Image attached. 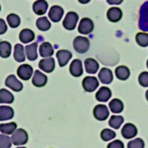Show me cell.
<instances>
[{"mask_svg":"<svg viewBox=\"0 0 148 148\" xmlns=\"http://www.w3.org/2000/svg\"><path fill=\"white\" fill-rule=\"evenodd\" d=\"M74 50L80 54L85 53L90 48V41L88 38L84 36H76L73 42Z\"/></svg>","mask_w":148,"mask_h":148,"instance_id":"cell-1","label":"cell"},{"mask_svg":"<svg viewBox=\"0 0 148 148\" xmlns=\"http://www.w3.org/2000/svg\"><path fill=\"white\" fill-rule=\"evenodd\" d=\"M11 141L12 143L16 146L26 145L28 141V136H27V132L22 128L17 129L12 134Z\"/></svg>","mask_w":148,"mask_h":148,"instance_id":"cell-2","label":"cell"},{"mask_svg":"<svg viewBox=\"0 0 148 148\" xmlns=\"http://www.w3.org/2000/svg\"><path fill=\"white\" fill-rule=\"evenodd\" d=\"M79 21V15L73 11L68 12L62 22L63 27L67 30H73Z\"/></svg>","mask_w":148,"mask_h":148,"instance_id":"cell-3","label":"cell"},{"mask_svg":"<svg viewBox=\"0 0 148 148\" xmlns=\"http://www.w3.org/2000/svg\"><path fill=\"white\" fill-rule=\"evenodd\" d=\"M93 29H94V24L90 18L86 17V18H82L80 20L79 27H78V31L80 34L88 35L92 33Z\"/></svg>","mask_w":148,"mask_h":148,"instance_id":"cell-4","label":"cell"},{"mask_svg":"<svg viewBox=\"0 0 148 148\" xmlns=\"http://www.w3.org/2000/svg\"><path fill=\"white\" fill-rule=\"evenodd\" d=\"M93 116L98 121H105L110 116L108 107L104 104H98L93 109Z\"/></svg>","mask_w":148,"mask_h":148,"instance_id":"cell-5","label":"cell"},{"mask_svg":"<svg viewBox=\"0 0 148 148\" xmlns=\"http://www.w3.org/2000/svg\"><path fill=\"white\" fill-rule=\"evenodd\" d=\"M99 81L95 76H86L82 80V87L86 92H93L99 87Z\"/></svg>","mask_w":148,"mask_h":148,"instance_id":"cell-6","label":"cell"},{"mask_svg":"<svg viewBox=\"0 0 148 148\" xmlns=\"http://www.w3.org/2000/svg\"><path fill=\"white\" fill-rule=\"evenodd\" d=\"M34 72L33 67L27 64H21L17 69V75L22 80L27 81L31 78Z\"/></svg>","mask_w":148,"mask_h":148,"instance_id":"cell-7","label":"cell"},{"mask_svg":"<svg viewBox=\"0 0 148 148\" xmlns=\"http://www.w3.org/2000/svg\"><path fill=\"white\" fill-rule=\"evenodd\" d=\"M121 133L123 138H125V139H131L136 136L138 133V130L133 124L127 123L121 129Z\"/></svg>","mask_w":148,"mask_h":148,"instance_id":"cell-8","label":"cell"},{"mask_svg":"<svg viewBox=\"0 0 148 148\" xmlns=\"http://www.w3.org/2000/svg\"><path fill=\"white\" fill-rule=\"evenodd\" d=\"M5 85L8 88H10L12 90L15 92H20L23 88V84L20 81H18L14 75H10L5 79Z\"/></svg>","mask_w":148,"mask_h":148,"instance_id":"cell-9","label":"cell"},{"mask_svg":"<svg viewBox=\"0 0 148 148\" xmlns=\"http://www.w3.org/2000/svg\"><path fill=\"white\" fill-rule=\"evenodd\" d=\"M64 15V9L59 5H53L50 9L48 16L53 22H59Z\"/></svg>","mask_w":148,"mask_h":148,"instance_id":"cell-10","label":"cell"},{"mask_svg":"<svg viewBox=\"0 0 148 148\" xmlns=\"http://www.w3.org/2000/svg\"><path fill=\"white\" fill-rule=\"evenodd\" d=\"M39 67L42 71L50 73L55 69V59L53 57L42 59L39 61Z\"/></svg>","mask_w":148,"mask_h":148,"instance_id":"cell-11","label":"cell"},{"mask_svg":"<svg viewBox=\"0 0 148 148\" xmlns=\"http://www.w3.org/2000/svg\"><path fill=\"white\" fill-rule=\"evenodd\" d=\"M70 73L74 77H80L83 74L82 63L80 59H74L69 67Z\"/></svg>","mask_w":148,"mask_h":148,"instance_id":"cell-12","label":"cell"},{"mask_svg":"<svg viewBox=\"0 0 148 148\" xmlns=\"http://www.w3.org/2000/svg\"><path fill=\"white\" fill-rule=\"evenodd\" d=\"M72 56V53L67 50H60L56 53V58H57L58 62L61 67L67 65Z\"/></svg>","mask_w":148,"mask_h":148,"instance_id":"cell-13","label":"cell"},{"mask_svg":"<svg viewBox=\"0 0 148 148\" xmlns=\"http://www.w3.org/2000/svg\"><path fill=\"white\" fill-rule=\"evenodd\" d=\"M99 79L102 84H109L113 80V74L112 71L107 67H103L99 73Z\"/></svg>","mask_w":148,"mask_h":148,"instance_id":"cell-14","label":"cell"},{"mask_svg":"<svg viewBox=\"0 0 148 148\" xmlns=\"http://www.w3.org/2000/svg\"><path fill=\"white\" fill-rule=\"evenodd\" d=\"M47 82V77L46 75L42 73V72L36 70L34 74V77L32 79V84L37 88H42L45 85Z\"/></svg>","mask_w":148,"mask_h":148,"instance_id":"cell-15","label":"cell"},{"mask_svg":"<svg viewBox=\"0 0 148 148\" xmlns=\"http://www.w3.org/2000/svg\"><path fill=\"white\" fill-rule=\"evenodd\" d=\"M112 92L108 87H101L96 93V99L101 102H107L110 99Z\"/></svg>","mask_w":148,"mask_h":148,"instance_id":"cell-16","label":"cell"},{"mask_svg":"<svg viewBox=\"0 0 148 148\" xmlns=\"http://www.w3.org/2000/svg\"><path fill=\"white\" fill-rule=\"evenodd\" d=\"M48 9V3L45 0L36 1L33 5V10L36 15H44Z\"/></svg>","mask_w":148,"mask_h":148,"instance_id":"cell-17","label":"cell"},{"mask_svg":"<svg viewBox=\"0 0 148 148\" xmlns=\"http://www.w3.org/2000/svg\"><path fill=\"white\" fill-rule=\"evenodd\" d=\"M84 67L86 72L89 74H95L98 72L99 64L97 61L92 58H88L84 60Z\"/></svg>","mask_w":148,"mask_h":148,"instance_id":"cell-18","label":"cell"},{"mask_svg":"<svg viewBox=\"0 0 148 148\" xmlns=\"http://www.w3.org/2000/svg\"><path fill=\"white\" fill-rule=\"evenodd\" d=\"M107 17L112 22H118L122 18V11L119 8H111L108 10Z\"/></svg>","mask_w":148,"mask_h":148,"instance_id":"cell-19","label":"cell"},{"mask_svg":"<svg viewBox=\"0 0 148 148\" xmlns=\"http://www.w3.org/2000/svg\"><path fill=\"white\" fill-rule=\"evenodd\" d=\"M35 39V34L30 29H23L19 33V40L23 44H27Z\"/></svg>","mask_w":148,"mask_h":148,"instance_id":"cell-20","label":"cell"},{"mask_svg":"<svg viewBox=\"0 0 148 148\" xmlns=\"http://www.w3.org/2000/svg\"><path fill=\"white\" fill-rule=\"evenodd\" d=\"M39 51V55L43 58L51 57L54 53L53 46L49 42H43L42 45H40Z\"/></svg>","mask_w":148,"mask_h":148,"instance_id":"cell-21","label":"cell"},{"mask_svg":"<svg viewBox=\"0 0 148 148\" xmlns=\"http://www.w3.org/2000/svg\"><path fill=\"white\" fill-rule=\"evenodd\" d=\"M37 47H38V45H37L36 42H34V43H33V44L31 45H26V47H25L26 56H27L28 60L30 61L36 60L37 58H38Z\"/></svg>","mask_w":148,"mask_h":148,"instance_id":"cell-22","label":"cell"},{"mask_svg":"<svg viewBox=\"0 0 148 148\" xmlns=\"http://www.w3.org/2000/svg\"><path fill=\"white\" fill-rule=\"evenodd\" d=\"M115 74L117 79L121 81H125L130 77V71L126 66H119L115 70Z\"/></svg>","mask_w":148,"mask_h":148,"instance_id":"cell-23","label":"cell"},{"mask_svg":"<svg viewBox=\"0 0 148 148\" xmlns=\"http://www.w3.org/2000/svg\"><path fill=\"white\" fill-rule=\"evenodd\" d=\"M14 111L9 106L0 107V121H6L14 118Z\"/></svg>","mask_w":148,"mask_h":148,"instance_id":"cell-24","label":"cell"},{"mask_svg":"<svg viewBox=\"0 0 148 148\" xmlns=\"http://www.w3.org/2000/svg\"><path fill=\"white\" fill-rule=\"evenodd\" d=\"M25 47L21 44H16L14 47V57L17 62H23L25 61Z\"/></svg>","mask_w":148,"mask_h":148,"instance_id":"cell-25","label":"cell"},{"mask_svg":"<svg viewBox=\"0 0 148 148\" xmlns=\"http://www.w3.org/2000/svg\"><path fill=\"white\" fill-rule=\"evenodd\" d=\"M109 108L112 113H120L124 110V104L119 99H113L110 101Z\"/></svg>","mask_w":148,"mask_h":148,"instance_id":"cell-26","label":"cell"},{"mask_svg":"<svg viewBox=\"0 0 148 148\" xmlns=\"http://www.w3.org/2000/svg\"><path fill=\"white\" fill-rule=\"evenodd\" d=\"M14 101V96L10 91L6 89L0 90V103L12 104Z\"/></svg>","mask_w":148,"mask_h":148,"instance_id":"cell-27","label":"cell"},{"mask_svg":"<svg viewBox=\"0 0 148 148\" xmlns=\"http://www.w3.org/2000/svg\"><path fill=\"white\" fill-rule=\"evenodd\" d=\"M11 53V45L7 41L0 42V56L2 58H8Z\"/></svg>","mask_w":148,"mask_h":148,"instance_id":"cell-28","label":"cell"},{"mask_svg":"<svg viewBox=\"0 0 148 148\" xmlns=\"http://www.w3.org/2000/svg\"><path fill=\"white\" fill-rule=\"evenodd\" d=\"M36 27L41 31H47L51 27V22L46 16H42L36 20Z\"/></svg>","mask_w":148,"mask_h":148,"instance_id":"cell-29","label":"cell"},{"mask_svg":"<svg viewBox=\"0 0 148 148\" xmlns=\"http://www.w3.org/2000/svg\"><path fill=\"white\" fill-rule=\"evenodd\" d=\"M17 125L15 122H10L7 124H1L0 125V131L3 134L11 135L16 131Z\"/></svg>","mask_w":148,"mask_h":148,"instance_id":"cell-30","label":"cell"},{"mask_svg":"<svg viewBox=\"0 0 148 148\" xmlns=\"http://www.w3.org/2000/svg\"><path fill=\"white\" fill-rule=\"evenodd\" d=\"M123 122H124V118L121 116H111L108 124L110 127L118 130L121 126Z\"/></svg>","mask_w":148,"mask_h":148,"instance_id":"cell-31","label":"cell"},{"mask_svg":"<svg viewBox=\"0 0 148 148\" xmlns=\"http://www.w3.org/2000/svg\"><path fill=\"white\" fill-rule=\"evenodd\" d=\"M7 21L9 26L12 28H16L20 25L21 19L18 15L15 14H10L7 16Z\"/></svg>","mask_w":148,"mask_h":148,"instance_id":"cell-32","label":"cell"},{"mask_svg":"<svg viewBox=\"0 0 148 148\" xmlns=\"http://www.w3.org/2000/svg\"><path fill=\"white\" fill-rule=\"evenodd\" d=\"M136 41L137 44L141 47H147L148 45V34L147 33H138L136 36Z\"/></svg>","mask_w":148,"mask_h":148,"instance_id":"cell-33","label":"cell"},{"mask_svg":"<svg viewBox=\"0 0 148 148\" xmlns=\"http://www.w3.org/2000/svg\"><path fill=\"white\" fill-rule=\"evenodd\" d=\"M100 136H101V138L103 141H108L110 140H112L116 138V133L113 130H112L106 128V129H104L101 132V135Z\"/></svg>","mask_w":148,"mask_h":148,"instance_id":"cell-34","label":"cell"},{"mask_svg":"<svg viewBox=\"0 0 148 148\" xmlns=\"http://www.w3.org/2000/svg\"><path fill=\"white\" fill-rule=\"evenodd\" d=\"M128 148H144L145 147V142L141 138H136L132 140L127 144Z\"/></svg>","mask_w":148,"mask_h":148,"instance_id":"cell-35","label":"cell"},{"mask_svg":"<svg viewBox=\"0 0 148 148\" xmlns=\"http://www.w3.org/2000/svg\"><path fill=\"white\" fill-rule=\"evenodd\" d=\"M11 138L2 134L0 136V147L1 148H10L11 147Z\"/></svg>","mask_w":148,"mask_h":148,"instance_id":"cell-36","label":"cell"},{"mask_svg":"<svg viewBox=\"0 0 148 148\" xmlns=\"http://www.w3.org/2000/svg\"><path fill=\"white\" fill-rule=\"evenodd\" d=\"M138 82L142 87H148V73L142 72L138 76Z\"/></svg>","mask_w":148,"mask_h":148,"instance_id":"cell-37","label":"cell"},{"mask_svg":"<svg viewBox=\"0 0 148 148\" xmlns=\"http://www.w3.org/2000/svg\"><path fill=\"white\" fill-rule=\"evenodd\" d=\"M124 144L120 140H116V141H112L108 145V148H124Z\"/></svg>","mask_w":148,"mask_h":148,"instance_id":"cell-38","label":"cell"},{"mask_svg":"<svg viewBox=\"0 0 148 148\" xmlns=\"http://www.w3.org/2000/svg\"><path fill=\"white\" fill-rule=\"evenodd\" d=\"M8 30V27L6 25V23L4 21V19L2 18H0V34L2 35V34H5Z\"/></svg>","mask_w":148,"mask_h":148,"instance_id":"cell-39","label":"cell"}]
</instances>
